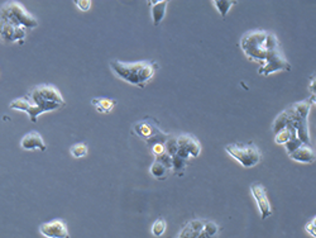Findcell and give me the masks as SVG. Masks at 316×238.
<instances>
[{"mask_svg":"<svg viewBox=\"0 0 316 238\" xmlns=\"http://www.w3.org/2000/svg\"><path fill=\"white\" fill-rule=\"evenodd\" d=\"M250 191H252L253 198L256 199L258 205V211H260L261 218L262 221L267 219L268 217H271L273 214V209H272L271 203H269V199L267 196V190L264 188L263 184L261 183H253L250 185Z\"/></svg>","mask_w":316,"mask_h":238,"instance_id":"cell-11","label":"cell"},{"mask_svg":"<svg viewBox=\"0 0 316 238\" xmlns=\"http://www.w3.org/2000/svg\"><path fill=\"white\" fill-rule=\"evenodd\" d=\"M74 3L77 5L79 9L82 10V12H87V10H90V8H91V5H92V3L90 2V0H75Z\"/></svg>","mask_w":316,"mask_h":238,"instance_id":"cell-29","label":"cell"},{"mask_svg":"<svg viewBox=\"0 0 316 238\" xmlns=\"http://www.w3.org/2000/svg\"><path fill=\"white\" fill-rule=\"evenodd\" d=\"M4 9L25 29H35L38 27V20L18 2H8L3 4Z\"/></svg>","mask_w":316,"mask_h":238,"instance_id":"cell-9","label":"cell"},{"mask_svg":"<svg viewBox=\"0 0 316 238\" xmlns=\"http://www.w3.org/2000/svg\"><path fill=\"white\" fill-rule=\"evenodd\" d=\"M28 100L38 107L47 108L50 112L59 109L66 104L61 92L51 84H42L33 87L27 95Z\"/></svg>","mask_w":316,"mask_h":238,"instance_id":"cell-4","label":"cell"},{"mask_svg":"<svg viewBox=\"0 0 316 238\" xmlns=\"http://www.w3.org/2000/svg\"><path fill=\"white\" fill-rule=\"evenodd\" d=\"M310 92H311V95H315V75H312V77H311V82H310Z\"/></svg>","mask_w":316,"mask_h":238,"instance_id":"cell-30","label":"cell"},{"mask_svg":"<svg viewBox=\"0 0 316 238\" xmlns=\"http://www.w3.org/2000/svg\"><path fill=\"white\" fill-rule=\"evenodd\" d=\"M186 166H187V160L182 159V157L177 156V155L172 156V169L171 170L173 171V174L177 175V176H183Z\"/></svg>","mask_w":316,"mask_h":238,"instance_id":"cell-21","label":"cell"},{"mask_svg":"<svg viewBox=\"0 0 316 238\" xmlns=\"http://www.w3.org/2000/svg\"><path fill=\"white\" fill-rule=\"evenodd\" d=\"M148 4H152V18H153L154 25L157 27L165 18L168 2L167 0H153V2H148Z\"/></svg>","mask_w":316,"mask_h":238,"instance_id":"cell-18","label":"cell"},{"mask_svg":"<svg viewBox=\"0 0 316 238\" xmlns=\"http://www.w3.org/2000/svg\"><path fill=\"white\" fill-rule=\"evenodd\" d=\"M212 4H214V7L216 8L219 14L222 15L223 18H225L227 17L228 12L230 10V8H232L234 4H237V2H232V0H214Z\"/></svg>","mask_w":316,"mask_h":238,"instance_id":"cell-22","label":"cell"},{"mask_svg":"<svg viewBox=\"0 0 316 238\" xmlns=\"http://www.w3.org/2000/svg\"><path fill=\"white\" fill-rule=\"evenodd\" d=\"M203 229L210 237H215L217 234V232H219V226L216 223H214V222H204Z\"/></svg>","mask_w":316,"mask_h":238,"instance_id":"cell-27","label":"cell"},{"mask_svg":"<svg viewBox=\"0 0 316 238\" xmlns=\"http://www.w3.org/2000/svg\"><path fill=\"white\" fill-rule=\"evenodd\" d=\"M204 222L200 219H194V221L188 222L185 227H183L182 231L180 232L177 238H196L200 234V232L203 231Z\"/></svg>","mask_w":316,"mask_h":238,"instance_id":"cell-17","label":"cell"},{"mask_svg":"<svg viewBox=\"0 0 316 238\" xmlns=\"http://www.w3.org/2000/svg\"><path fill=\"white\" fill-rule=\"evenodd\" d=\"M266 41L267 32L262 29L250 31L245 33L240 41V47L250 61H255L261 65V67L266 64Z\"/></svg>","mask_w":316,"mask_h":238,"instance_id":"cell-5","label":"cell"},{"mask_svg":"<svg viewBox=\"0 0 316 238\" xmlns=\"http://www.w3.org/2000/svg\"><path fill=\"white\" fill-rule=\"evenodd\" d=\"M225 151L245 169L256 166L262 160V154L255 143L228 144V146H225Z\"/></svg>","mask_w":316,"mask_h":238,"instance_id":"cell-7","label":"cell"},{"mask_svg":"<svg viewBox=\"0 0 316 238\" xmlns=\"http://www.w3.org/2000/svg\"><path fill=\"white\" fill-rule=\"evenodd\" d=\"M297 136V132L296 128L294 126H287L285 127L283 129L278 131L277 133H274V142L277 144H286L292 137H296Z\"/></svg>","mask_w":316,"mask_h":238,"instance_id":"cell-19","label":"cell"},{"mask_svg":"<svg viewBox=\"0 0 316 238\" xmlns=\"http://www.w3.org/2000/svg\"><path fill=\"white\" fill-rule=\"evenodd\" d=\"M109 65L116 77L138 87L146 86L160 69L156 61L123 62L119 60H111Z\"/></svg>","mask_w":316,"mask_h":238,"instance_id":"cell-1","label":"cell"},{"mask_svg":"<svg viewBox=\"0 0 316 238\" xmlns=\"http://www.w3.org/2000/svg\"><path fill=\"white\" fill-rule=\"evenodd\" d=\"M70 152L75 159H81V157H85L87 155L89 147H87L86 143H76L71 147Z\"/></svg>","mask_w":316,"mask_h":238,"instance_id":"cell-23","label":"cell"},{"mask_svg":"<svg viewBox=\"0 0 316 238\" xmlns=\"http://www.w3.org/2000/svg\"><path fill=\"white\" fill-rule=\"evenodd\" d=\"M165 147H166V152H167L171 157L175 156V155L177 154V150H178L177 138H175V137H170V138L165 142Z\"/></svg>","mask_w":316,"mask_h":238,"instance_id":"cell-25","label":"cell"},{"mask_svg":"<svg viewBox=\"0 0 316 238\" xmlns=\"http://www.w3.org/2000/svg\"><path fill=\"white\" fill-rule=\"evenodd\" d=\"M177 156L188 160L190 157H198L201 152V144L191 134H181L177 137Z\"/></svg>","mask_w":316,"mask_h":238,"instance_id":"cell-10","label":"cell"},{"mask_svg":"<svg viewBox=\"0 0 316 238\" xmlns=\"http://www.w3.org/2000/svg\"><path fill=\"white\" fill-rule=\"evenodd\" d=\"M290 159L294 161L302 162V164H314L315 162V152L311 146L302 143L299 148L295 150L292 154L289 155Z\"/></svg>","mask_w":316,"mask_h":238,"instance_id":"cell-15","label":"cell"},{"mask_svg":"<svg viewBox=\"0 0 316 238\" xmlns=\"http://www.w3.org/2000/svg\"><path fill=\"white\" fill-rule=\"evenodd\" d=\"M20 147L25 150V151H36V150H38V151L45 152L47 150L46 142L43 141V137L37 131H32L25 134L22 138V141H20Z\"/></svg>","mask_w":316,"mask_h":238,"instance_id":"cell-14","label":"cell"},{"mask_svg":"<svg viewBox=\"0 0 316 238\" xmlns=\"http://www.w3.org/2000/svg\"><path fill=\"white\" fill-rule=\"evenodd\" d=\"M40 232L46 238H70L69 229L62 219H53L47 223L41 224Z\"/></svg>","mask_w":316,"mask_h":238,"instance_id":"cell-13","label":"cell"},{"mask_svg":"<svg viewBox=\"0 0 316 238\" xmlns=\"http://www.w3.org/2000/svg\"><path fill=\"white\" fill-rule=\"evenodd\" d=\"M314 104L315 95H311L309 99L304 100V102L295 103L291 107L287 108L290 112V115H291V126H294L296 128L297 137H299L300 141L304 144H307V146H311L307 117H309V113Z\"/></svg>","mask_w":316,"mask_h":238,"instance_id":"cell-3","label":"cell"},{"mask_svg":"<svg viewBox=\"0 0 316 238\" xmlns=\"http://www.w3.org/2000/svg\"><path fill=\"white\" fill-rule=\"evenodd\" d=\"M27 36V29L20 25L4 7H0V41L4 43L23 45Z\"/></svg>","mask_w":316,"mask_h":238,"instance_id":"cell-6","label":"cell"},{"mask_svg":"<svg viewBox=\"0 0 316 238\" xmlns=\"http://www.w3.org/2000/svg\"><path fill=\"white\" fill-rule=\"evenodd\" d=\"M166 228H167L166 221L162 218V217H160V218H157L156 221H154L153 226H152V234H153L154 237L163 236V233L166 232Z\"/></svg>","mask_w":316,"mask_h":238,"instance_id":"cell-24","label":"cell"},{"mask_svg":"<svg viewBox=\"0 0 316 238\" xmlns=\"http://www.w3.org/2000/svg\"><path fill=\"white\" fill-rule=\"evenodd\" d=\"M168 171H170V169H168L166 165H163L162 162L154 160V162L151 166L152 176H153L154 178H157V180H163V178H166V176H167Z\"/></svg>","mask_w":316,"mask_h":238,"instance_id":"cell-20","label":"cell"},{"mask_svg":"<svg viewBox=\"0 0 316 238\" xmlns=\"http://www.w3.org/2000/svg\"><path fill=\"white\" fill-rule=\"evenodd\" d=\"M91 105L102 114H109L115 108L116 100L108 97H98L91 99Z\"/></svg>","mask_w":316,"mask_h":238,"instance_id":"cell-16","label":"cell"},{"mask_svg":"<svg viewBox=\"0 0 316 238\" xmlns=\"http://www.w3.org/2000/svg\"><path fill=\"white\" fill-rule=\"evenodd\" d=\"M266 50V64L262 67H260L258 74L263 75V76H268V75L273 74V72L290 71L291 70V65H290V62L287 61L283 53H282L278 40L272 33H267Z\"/></svg>","mask_w":316,"mask_h":238,"instance_id":"cell-2","label":"cell"},{"mask_svg":"<svg viewBox=\"0 0 316 238\" xmlns=\"http://www.w3.org/2000/svg\"><path fill=\"white\" fill-rule=\"evenodd\" d=\"M133 133H136L139 138L147 142L148 146L156 143V142L165 143L170 138V136L161 129L160 124L154 118H146L143 121L137 122L133 126Z\"/></svg>","mask_w":316,"mask_h":238,"instance_id":"cell-8","label":"cell"},{"mask_svg":"<svg viewBox=\"0 0 316 238\" xmlns=\"http://www.w3.org/2000/svg\"><path fill=\"white\" fill-rule=\"evenodd\" d=\"M301 144H302V142L300 141L299 137H297V136L296 137H292V138L290 139V141L287 142L286 144H285V148H286L287 155L292 154V152H294L296 148H299V147L301 146Z\"/></svg>","mask_w":316,"mask_h":238,"instance_id":"cell-26","label":"cell"},{"mask_svg":"<svg viewBox=\"0 0 316 238\" xmlns=\"http://www.w3.org/2000/svg\"><path fill=\"white\" fill-rule=\"evenodd\" d=\"M196 238H214V237H210V236H209V234L206 233V232L203 229V231L200 232V234H199V236L196 237Z\"/></svg>","mask_w":316,"mask_h":238,"instance_id":"cell-31","label":"cell"},{"mask_svg":"<svg viewBox=\"0 0 316 238\" xmlns=\"http://www.w3.org/2000/svg\"><path fill=\"white\" fill-rule=\"evenodd\" d=\"M9 108L13 110H19V112L27 113V115L29 117L30 122H33V123L37 122L38 115L43 114V113L50 112L47 108L38 107V105H35L33 103H30L27 97L18 98V99L12 100V102L9 103Z\"/></svg>","mask_w":316,"mask_h":238,"instance_id":"cell-12","label":"cell"},{"mask_svg":"<svg viewBox=\"0 0 316 238\" xmlns=\"http://www.w3.org/2000/svg\"><path fill=\"white\" fill-rule=\"evenodd\" d=\"M305 231H306L312 238L316 237V218L315 217L307 222L306 226H305Z\"/></svg>","mask_w":316,"mask_h":238,"instance_id":"cell-28","label":"cell"}]
</instances>
